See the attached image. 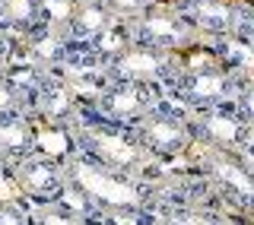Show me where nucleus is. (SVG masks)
<instances>
[{"mask_svg": "<svg viewBox=\"0 0 254 225\" xmlns=\"http://www.w3.org/2000/svg\"><path fill=\"white\" fill-rule=\"evenodd\" d=\"M190 143L203 149H251V95H242L235 102H222L216 108L190 111L188 114Z\"/></svg>", "mask_w": 254, "mask_h": 225, "instance_id": "2", "label": "nucleus"}, {"mask_svg": "<svg viewBox=\"0 0 254 225\" xmlns=\"http://www.w3.org/2000/svg\"><path fill=\"white\" fill-rule=\"evenodd\" d=\"M73 3L76 0H38V22L42 26H54V29H64L73 13Z\"/></svg>", "mask_w": 254, "mask_h": 225, "instance_id": "16", "label": "nucleus"}, {"mask_svg": "<svg viewBox=\"0 0 254 225\" xmlns=\"http://www.w3.org/2000/svg\"><path fill=\"white\" fill-rule=\"evenodd\" d=\"M29 114L35 117V124L45 120V124H51V127H73L76 95L70 89L67 76L58 73V70H48V76H45L42 89L35 95V105H32Z\"/></svg>", "mask_w": 254, "mask_h": 225, "instance_id": "11", "label": "nucleus"}, {"mask_svg": "<svg viewBox=\"0 0 254 225\" xmlns=\"http://www.w3.org/2000/svg\"><path fill=\"white\" fill-rule=\"evenodd\" d=\"M130 42L159 48V51H185L197 42V35L185 22L178 19V13L169 3H149L137 19H130Z\"/></svg>", "mask_w": 254, "mask_h": 225, "instance_id": "6", "label": "nucleus"}, {"mask_svg": "<svg viewBox=\"0 0 254 225\" xmlns=\"http://www.w3.org/2000/svg\"><path fill=\"white\" fill-rule=\"evenodd\" d=\"M229 216L210 210V206L203 210L197 203H188V206H178V210H169L159 219V225H229Z\"/></svg>", "mask_w": 254, "mask_h": 225, "instance_id": "15", "label": "nucleus"}, {"mask_svg": "<svg viewBox=\"0 0 254 225\" xmlns=\"http://www.w3.org/2000/svg\"><path fill=\"white\" fill-rule=\"evenodd\" d=\"M102 3L108 6V13L115 16V19H124V22H130V19H137V16L146 10L153 0H102Z\"/></svg>", "mask_w": 254, "mask_h": 225, "instance_id": "17", "label": "nucleus"}, {"mask_svg": "<svg viewBox=\"0 0 254 225\" xmlns=\"http://www.w3.org/2000/svg\"><path fill=\"white\" fill-rule=\"evenodd\" d=\"M0 171H3V159H0Z\"/></svg>", "mask_w": 254, "mask_h": 225, "instance_id": "22", "label": "nucleus"}, {"mask_svg": "<svg viewBox=\"0 0 254 225\" xmlns=\"http://www.w3.org/2000/svg\"><path fill=\"white\" fill-rule=\"evenodd\" d=\"M0 225H32V210L26 203L3 200L0 203Z\"/></svg>", "mask_w": 254, "mask_h": 225, "instance_id": "18", "label": "nucleus"}, {"mask_svg": "<svg viewBox=\"0 0 254 225\" xmlns=\"http://www.w3.org/2000/svg\"><path fill=\"white\" fill-rule=\"evenodd\" d=\"M92 51L99 54V60L102 63H108L115 54H121L124 48H130L133 42H130V22H124V19H115L111 26L102 32V35H95L92 38Z\"/></svg>", "mask_w": 254, "mask_h": 225, "instance_id": "14", "label": "nucleus"}, {"mask_svg": "<svg viewBox=\"0 0 254 225\" xmlns=\"http://www.w3.org/2000/svg\"><path fill=\"white\" fill-rule=\"evenodd\" d=\"M76 225H115L108 219V213H105V206H102V210H95L92 216H86V219H79Z\"/></svg>", "mask_w": 254, "mask_h": 225, "instance_id": "21", "label": "nucleus"}, {"mask_svg": "<svg viewBox=\"0 0 254 225\" xmlns=\"http://www.w3.org/2000/svg\"><path fill=\"white\" fill-rule=\"evenodd\" d=\"M38 152V127L35 117L22 108L0 111V159L3 171H13L22 159Z\"/></svg>", "mask_w": 254, "mask_h": 225, "instance_id": "10", "label": "nucleus"}, {"mask_svg": "<svg viewBox=\"0 0 254 225\" xmlns=\"http://www.w3.org/2000/svg\"><path fill=\"white\" fill-rule=\"evenodd\" d=\"M162 95L190 114V111L216 108L222 102L251 95V79L229 73L216 60H210V63H197V67H181L178 73H172L162 83Z\"/></svg>", "mask_w": 254, "mask_h": 225, "instance_id": "1", "label": "nucleus"}, {"mask_svg": "<svg viewBox=\"0 0 254 225\" xmlns=\"http://www.w3.org/2000/svg\"><path fill=\"white\" fill-rule=\"evenodd\" d=\"M13 181L26 194V200H32L35 206H48V203H54V197L67 184V168H64L61 159L35 152V156L22 159L13 168Z\"/></svg>", "mask_w": 254, "mask_h": 225, "instance_id": "8", "label": "nucleus"}, {"mask_svg": "<svg viewBox=\"0 0 254 225\" xmlns=\"http://www.w3.org/2000/svg\"><path fill=\"white\" fill-rule=\"evenodd\" d=\"M200 174L206 178V184L213 187V194H216L222 203H229V213H248V206H251V165H248V152L203 149Z\"/></svg>", "mask_w": 254, "mask_h": 225, "instance_id": "4", "label": "nucleus"}, {"mask_svg": "<svg viewBox=\"0 0 254 225\" xmlns=\"http://www.w3.org/2000/svg\"><path fill=\"white\" fill-rule=\"evenodd\" d=\"M111 22H115V16L108 13L102 0H76L67 26H64V35H67V42H92Z\"/></svg>", "mask_w": 254, "mask_h": 225, "instance_id": "12", "label": "nucleus"}, {"mask_svg": "<svg viewBox=\"0 0 254 225\" xmlns=\"http://www.w3.org/2000/svg\"><path fill=\"white\" fill-rule=\"evenodd\" d=\"M10 57H13V38L0 32V70L10 63Z\"/></svg>", "mask_w": 254, "mask_h": 225, "instance_id": "20", "label": "nucleus"}, {"mask_svg": "<svg viewBox=\"0 0 254 225\" xmlns=\"http://www.w3.org/2000/svg\"><path fill=\"white\" fill-rule=\"evenodd\" d=\"M111 83H140V86H162L172 73H178V51H159L146 45H130L115 54L105 70Z\"/></svg>", "mask_w": 254, "mask_h": 225, "instance_id": "5", "label": "nucleus"}, {"mask_svg": "<svg viewBox=\"0 0 254 225\" xmlns=\"http://www.w3.org/2000/svg\"><path fill=\"white\" fill-rule=\"evenodd\" d=\"M10 108H19V92L0 76V111H10Z\"/></svg>", "mask_w": 254, "mask_h": 225, "instance_id": "19", "label": "nucleus"}, {"mask_svg": "<svg viewBox=\"0 0 254 225\" xmlns=\"http://www.w3.org/2000/svg\"><path fill=\"white\" fill-rule=\"evenodd\" d=\"M162 95V86H140V83H111L105 89H99L92 99H86L83 105H89L99 117L111 120V124H137V120L153 108V102Z\"/></svg>", "mask_w": 254, "mask_h": 225, "instance_id": "7", "label": "nucleus"}, {"mask_svg": "<svg viewBox=\"0 0 254 225\" xmlns=\"http://www.w3.org/2000/svg\"><path fill=\"white\" fill-rule=\"evenodd\" d=\"M133 143L140 146V152L146 159H159V162L185 156L194 146L190 130H188V111L175 105L172 99L159 95L153 108L133 124Z\"/></svg>", "mask_w": 254, "mask_h": 225, "instance_id": "3", "label": "nucleus"}, {"mask_svg": "<svg viewBox=\"0 0 254 225\" xmlns=\"http://www.w3.org/2000/svg\"><path fill=\"white\" fill-rule=\"evenodd\" d=\"M38 22V0H0V32L13 42Z\"/></svg>", "mask_w": 254, "mask_h": 225, "instance_id": "13", "label": "nucleus"}, {"mask_svg": "<svg viewBox=\"0 0 254 225\" xmlns=\"http://www.w3.org/2000/svg\"><path fill=\"white\" fill-rule=\"evenodd\" d=\"M169 6L194 35L216 38L235 29L242 0H169Z\"/></svg>", "mask_w": 254, "mask_h": 225, "instance_id": "9", "label": "nucleus"}]
</instances>
